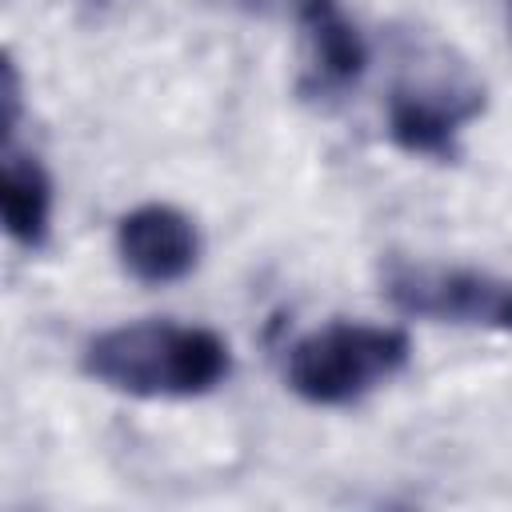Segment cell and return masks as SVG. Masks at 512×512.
Listing matches in <instances>:
<instances>
[{"instance_id": "9c48e42d", "label": "cell", "mask_w": 512, "mask_h": 512, "mask_svg": "<svg viewBox=\"0 0 512 512\" xmlns=\"http://www.w3.org/2000/svg\"><path fill=\"white\" fill-rule=\"evenodd\" d=\"M232 4L252 16H296L304 0H232Z\"/></svg>"}, {"instance_id": "ba28073f", "label": "cell", "mask_w": 512, "mask_h": 512, "mask_svg": "<svg viewBox=\"0 0 512 512\" xmlns=\"http://www.w3.org/2000/svg\"><path fill=\"white\" fill-rule=\"evenodd\" d=\"M16 120H20V76H16V64L4 60V140L8 144H12Z\"/></svg>"}, {"instance_id": "6da1fadb", "label": "cell", "mask_w": 512, "mask_h": 512, "mask_svg": "<svg viewBox=\"0 0 512 512\" xmlns=\"http://www.w3.org/2000/svg\"><path fill=\"white\" fill-rule=\"evenodd\" d=\"M80 368L112 392L140 400H188L224 384L232 372V352L212 328L140 320L88 340Z\"/></svg>"}, {"instance_id": "52a82bcc", "label": "cell", "mask_w": 512, "mask_h": 512, "mask_svg": "<svg viewBox=\"0 0 512 512\" xmlns=\"http://www.w3.org/2000/svg\"><path fill=\"white\" fill-rule=\"evenodd\" d=\"M0 208H4V228L20 248H40L52 228V180L44 164L28 152H16L4 144V164H0Z\"/></svg>"}, {"instance_id": "8992f818", "label": "cell", "mask_w": 512, "mask_h": 512, "mask_svg": "<svg viewBox=\"0 0 512 512\" xmlns=\"http://www.w3.org/2000/svg\"><path fill=\"white\" fill-rule=\"evenodd\" d=\"M292 20L300 24L304 52H308L300 92L312 100H324L356 88V80L368 68V48L360 28L344 16V8L336 0H304Z\"/></svg>"}, {"instance_id": "5b68a950", "label": "cell", "mask_w": 512, "mask_h": 512, "mask_svg": "<svg viewBox=\"0 0 512 512\" xmlns=\"http://www.w3.org/2000/svg\"><path fill=\"white\" fill-rule=\"evenodd\" d=\"M116 256L132 280L164 288L184 280L200 260V232L192 216L172 204H140L116 224Z\"/></svg>"}, {"instance_id": "3957f363", "label": "cell", "mask_w": 512, "mask_h": 512, "mask_svg": "<svg viewBox=\"0 0 512 512\" xmlns=\"http://www.w3.org/2000/svg\"><path fill=\"white\" fill-rule=\"evenodd\" d=\"M380 292L396 312L416 320L512 332V280L484 268L392 256L380 268Z\"/></svg>"}, {"instance_id": "7a4b0ae2", "label": "cell", "mask_w": 512, "mask_h": 512, "mask_svg": "<svg viewBox=\"0 0 512 512\" xmlns=\"http://www.w3.org/2000/svg\"><path fill=\"white\" fill-rule=\"evenodd\" d=\"M408 356L412 340L404 328L336 320L288 348L284 376L300 400L316 408H340L388 384L408 364Z\"/></svg>"}, {"instance_id": "277c9868", "label": "cell", "mask_w": 512, "mask_h": 512, "mask_svg": "<svg viewBox=\"0 0 512 512\" xmlns=\"http://www.w3.org/2000/svg\"><path fill=\"white\" fill-rule=\"evenodd\" d=\"M484 112V88L464 76L400 80L388 96V136L408 156L456 160L460 132Z\"/></svg>"}]
</instances>
